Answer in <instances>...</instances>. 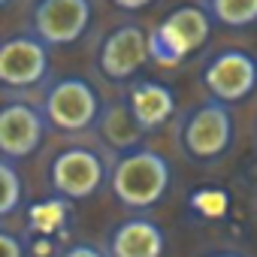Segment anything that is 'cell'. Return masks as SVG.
<instances>
[{"label": "cell", "instance_id": "cell-1", "mask_svg": "<svg viewBox=\"0 0 257 257\" xmlns=\"http://www.w3.org/2000/svg\"><path fill=\"white\" fill-rule=\"evenodd\" d=\"M173 185V170L170 161L155 152V149H131V152H121L109 170V188L115 194V200L127 209H152L158 206L167 191Z\"/></svg>", "mask_w": 257, "mask_h": 257}, {"label": "cell", "instance_id": "cell-2", "mask_svg": "<svg viewBox=\"0 0 257 257\" xmlns=\"http://www.w3.org/2000/svg\"><path fill=\"white\" fill-rule=\"evenodd\" d=\"M233 137H236V124H233L230 103L215 97L209 103L194 106L179 124V146L197 164H212L224 158L227 149L233 146Z\"/></svg>", "mask_w": 257, "mask_h": 257}, {"label": "cell", "instance_id": "cell-3", "mask_svg": "<svg viewBox=\"0 0 257 257\" xmlns=\"http://www.w3.org/2000/svg\"><path fill=\"white\" fill-rule=\"evenodd\" d=\"M40 106L55 131L82 134L97 127V118L103 112V97L85 76H64L46 88Z\"/></svg>", "mask_w": 257, "mask_h": 257}, {"label": "cell", "instance_id": "cell-4", "mask_svg": "<svg viewBox=\"0 0 257 257\" xmlns=\"http://www.w3.org/2000/svg\"><path fill=\"white\" fill-rule=\"evenodd\" d=\"M109 170L112 167L106 164V158L94 146L73 143V146H64L52 158V164H49V185H52V191L61 200L79 203V200L94 197L103 188V182L109 179Z\"/></svg>", "mask_w": 257, "mask_h": 257}, {"label": "cell", "instance_id": "cell-5", "mask_svg": "<svg viewBox=\"0 0 257 257\" xmlns=\"http://www.w3.org/2000/svg\"><path fill=\"white\" fill-rule=\"evenodd\" d=\"M212 13L206 7L182 4L173 13L161 19L158 28H152V58L161 64H179L182 58L194 55L200 46L212 37Z\"/></svg>", "mask_w": 257, "mask_h": 257}, {"label": "cell", "instance_id": "cell-6", "mask_svg": "<svg viewBox=\"0 0 257 257\" xmlns=\"http://www.w3.org/2000/svg\"><path fill=\"white\" fill-rule=\"evenodd\" d=\"M152 58V31L137 22H124L112 28L97 49V70L109 82H131Z\"/></svg>", "mask_w": 257, "mask_h": 257}, {"label": "cell", "instance_id": "cell-7", "mask_svg": "<svg viewBox=\"0 0 257 257\" xmlns=\"http://www.w3.org/2000/svg\"><path fill=\"white\" fill-rule=\"evenodd\" d=\"M200 82L209 97L230 106L242 103L257 91V58L248 49H224L203 64Z\"/></svg>", "mask_w": 257, "mask_h": 257}, {"label": "cell", "instance_id": "cell-8", "mask_svg": "<svg viewBox=\"0 0 257 257\" xmlns=\"http://www.w3.org/2000/svg\"><path fill=\"white\" fill-rule=\"evenodd\" d=\"M49 127L52 124H49L43 106H31L25 100H16L13 94H7V103L0 109V152H4V158L25 161V158L37 155L46 143Z\"/></svg>", "mask_w": 257, "mask_h": 257}, {"label": "cell", "instance_id": "cell-9", "mask_svg": "<svg viewBox=\"0 0 257 257\" xmlns=\"http://www.w3.org/2000/svg\"><path fill=\"white\" fill-rule=\"evenodd\" d=\"M49 43L34 31V34H16L7 37L0 46V82L7 91L19 88H34L49 76L52 58H49Z\"/></svg>", "mask_w": 257, "mask_h": 257}, {"label": "cell", "instance_id": "cell-10", "mask_svg": "<svg viewBox=\"0 0 257 257\" xmlns=\"http://www.w3.org/2000/svg\"><path fill=\"white\" fill-rule=\"evenodd\" d=\"M94 19L91 0H34V31L49 46H73L79 43Z\"/></svg>", "mask_w": 257, "mask_h": 257}, {"label": "cell", "instance_id": "cell-11", "mask_svg": "<svg viewBox=\"0 0 257 257\" xmlns=\"http://www.w3.org/2000/svg\"><path fill=\"white\" fill-rule=\"evenodd\" d=\"M167 251V236L152 218H127L112 227L106 239V254L112 257H161Z\"/></svg>", "mask_w": 257, "mask_h": 257}, {"label": "cell", "instance_id": "cell-12", "mask_svg": "<svg viewBox=\"0 0 257 257\" xmlns=\"http://www.w3.org/2000/svg\"><path fill=\"white\" fill-rule=\"evenodd\" d=\"M127 103H131L134 115L149 134H155L158 127H164L176 115V94L170 85L155 82V79H140L127 88Z\"/></svg>", "mask_w": 257, "mask_h": 257}, {"label": "cell", "instance_id": "cell-13", "mask_svg": "<svg viewBox=\"0 0 257 257\" xmlns=\"http://www.w3.org/2000/svg\"><path fill=\"white\" fill-rule=\"evenodd\" d=\"M146 134H149V131L140 124V118L134 115L127 97H121V100L103 106V112H100V118H97V137H100L109 149H115L118 155L137 149V146L146 140Z\"/></svg>", "mask_w": 257, "mask_h": 257}, {"label": "cell", "instance_id": "cell-14", "mask_svg": "<svg viewBox=\"0 0 257 257\" xmlns=\"http://www.w3.org/2000/svg\"><path fill=\"white\" fill-rule=\"evenodd\" d=\"M206 10L221 28L242 31L257 25V0H206Z\"/></svg>", "mask_w": 257, "mask_h": 257}, {"label": "cell", "instance_id": "cell-15", "mask_svg": "<svg viewBox=\"0 0 257 257\" xmlns=\"http://www.w3.org/2000/svg\"><path fill=\"white\" fill-rule=\"evenodd\" d=\"M0 182H4V194H0V218H10L22 206V197H25L22 194L25 191V182H22L13 158L0 161Z\"/></svg>", "mask_w": 257, "mask_h": 257}, {"label": "cell", "instance_id": "cell-16", "mask_svg": "<svg viewBox=\"0 0 257 257\" xmlns=\"http://www.w3.org/2000/svg\"><path fill=\"white\" fill-rule=\"evenodd\" d=\"M0 251H4L7 257H22V254L28 251V245H25V242H19V236H16V233L0 230Z\"/></svg>", "mask_w": 257, "mask_h": 257}, {"label": "cell", "instance_id": "cell-17", "mask_svg": "<svg viewBox=\"0 0 257 257\" xmlns=\"http://www.w3.org/2000/svg\"><path fill=\"white\" fill-rule=\"evenodd\" d=\"M112 4H115L118 10H124V13H140V10L152 7L155 0H112Z\"/></svg>", "mask_w": 257, "mask_h": 257}, {"label": "cell", "instance_id": "cell-18", "mask_svg": "<svg viewBox=\"0 0 257 257\" xmlns=\"http://www.w3.org/2000/svg\"><path fill=\"white\" fill-rule=\"evenodd\" d=\"M61 254H67V257H97L100 248H91V245H70V248H64Z\"/></svg>", "mask_w": 257, "mask_h": 257}, {"label": "cell", "instance_id": "cell-19", "mask_svg": "<svg viewBox=\"0 0 257 257\" xmlns=\"http://www.w3.org/2000/svg\"><path fill=\"white\" fill-rule=\"evenodd\" d=\"M0 4H4V7H7V4H13V0H0Z\"/></svg>", "mask_w": 257, "mask_h": 257}]
</instances>
